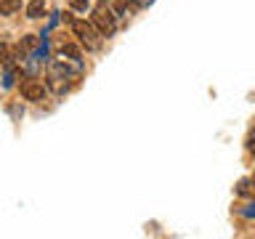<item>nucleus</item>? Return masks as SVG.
<instances>
[{
    "mask_svg": "<svg viewBox=\"0 0 255 239\" xmlns=\"http://www.w3.org/2000/svg\"><path fill=\"white\" fill-rule=\"evenodd\" d=\"M80 75H83V61L80 59H64V56H59V59H51L48 61V75H45V83L48 88L56 93V96H64L72 91V85L80 80Z\"/></svg>",
    "mask_w": 255,
    "mask_h": 239,
    "instance_id": "f257e3e1",
    "label": "nucleus"
},
{
    "mask_svg": "<svg viewBox=\"0 0 255 239\" xmlns=\"http://www.w3.org/2000/svg\"><path fill=\"white\" fill-rule=\"evenodd\" d=\"M72 32L77 35V40L83 43L88 51H99L101 48V29L96 27V24L85 21V19H72Z\"/></svg>",
    "mask_w": 255,
    "mask_h": 239,
    "instance_id": "f03ea898",
    "label": "nucleus"
},
{
    "mask_svg": "<svg viewBox=\"0 0 255 239\" xmlns=\"http://www.w3.org/2000/svg\"><path fill=\"white\" fill-rule=\"evenodd\" d=\"M93 24L101 29L104 37L115 35V29H117V16H115V11H112V5L107 3V0H99V3L93 5Z\"/></svg>",
    "mask_w": 255,
    "mask_h": 239,
    "instance_id": "7ed1b4c3",
    "label": "nucleus"
},
{
    "mask_svg": "<svg viewBox=\"0 0 255 239\" xmlns=\"http://www.w3.org/2000/svg\"><path fill=\"white\" fill-rule=\"evenodd\" d=\"M48 85V83H45ZM45 85H43V80H37V77H24V83H21V96L27 101H43L45 99Z\"/></svg>",
    "mask_w": 255,
    "mask_h": 239,
    "instance_id": "20e7f679",
    "label": "nucleus"
},
{
    "mask_svg": "<svg viewBox=\"0 0 255 239\" xmlns=\"http://www.w3.org/2000/svg\"><path fill=\"white\" fill-rule=\"evenodd\" d=\"M237 194L239 197H255V181H253V175L250 178H242L237 183Z\"/></svg>",
    "mask_w": 255,
    "mask_h": 239,
    "instance_id": "39448f33",
    "label": "nucleus"
},
{
    "mask_svg": "<svg viewBox=\"0 0 255 239\" xmlns=\"http://www.w3.org/2000/svg\"><path fill=\"white\" fill-rule=\"evenodd\" d=\"M43 13H45V0H29V5H27L29 19H40Z\"/></svg>",
    "mask_w": 255,
    "mask_h": 239,
    "instance_id": "423d86ee",
    "label": "nucleus"
},
{
    "mask_svg": "<svg viewBox=\"0 0 255 239\" xmlns=\"http://www.w3.org/2000/svg\"><path fill=\"white\" fill-rule=\"evenodd\" d=\"M16 11H21V0H0V13L13 16Z\"/></svg>",
    "mask_w": 255,
    "mask_h": 239,
    "instance_id": "0eeeda50",
    "label": "nucleus"
},
{
    "mask_svg": "<svg viewBox=\"0 0 255 239\" xmlns=\"http://www.w3.org/2000/svg\"><path fill=\"white\" fill-rule=\"evenodd\" d=\"M16 77H19V69H16L13 64H5V75H3V88L5 91L16 83Z\"/></svg>",
    "mask_w": 255,
    "mask_h": 239,
    "instance_id": "6e6552de",
    "label": "nucleus"
},
{
    "mask_svg": "<svg viewBox=\"0 0 255 239\" xmlns=\"http://www.w3.org/2000/svg\"><path fill=\"white\" fill-rule=\"evenodd\" d=\"M61 56H69V59H83V53H80L77 45H64L61 48Z\"/></svg>",
    "mask_w": 255,
    "mask_h": 239,
    "instance_id": "1a4fd4ad",
    "label": "nucleus"
},
{
    "mask_svg": "<svg viewBox=\"0 0 255 239\" xmlns=\"http://www.w3.org/2000/svg\"><path fill=\"white\" fill-rule=\"evenodd\" d=\"M239 213H242V215H247V218H255V202L245 205V207H239Z\"/></svg>",
    "mask_w": 255,
    "mask_h": 239,
    "instance_id": "9d476101",
    "label": "nucleus"
},
{
    "mask_svg": "<svg viewBox=\"0 0 255 239\" xmlns=\"http://www.w3.org/2000/svg\"><path fill=\"white\" fill-rule=\"evenodd\" d=\"M88 5H91V0H72V8H77V11H85Z\"/></svg>",
    "mask_w": 255,
    "mask_h": 239,
    "instance_id": "9b49d317",
    "label": "nucleus"
},
{
    "mask_svg": "<svg viewBox=\"0 0 255 239\" xmlns=\"http://www.w3.org/2000/svg\"><path fill=\"white\" fill-rule=\"evenodd\" d=\"M247 149H250L253 154H255V127L250 130V135H247Z\"/></svg>",
    "mask_w": 255,
    "mask_h": 239,
    "instance_id": "f8f14e48",
    "label": "nucleus"
},
{
    "mask_svg": "<svg viewBox=\"0 0 255 239\" xmlns=\"http://www.w3.org/2000/svg\"><path fill=\"white\" fill-rule=\"evenodd\" d=\"M138 3H141V5H149V3H151V0H138Z\"/></svg>",
    "mask_w": 255,
    "mask_h": 239,
    "instance_id": "ddd939ff",
    "label": "nucleus"
},
{
    "mask_svg": "<svg viewBox=\"0 0 255 239\" xmlns=\"http://www.w3.org/2000/svg\"><path fill=\"white\" fill-rule=\"evenodd\" d=\"M253 181H255V173H253Z\"/></svg>",
    "mask_w": 255,
    "mask_h": 239,
    "instance_id": "4468645a",
    "label": "nucleus"
}]
</instances>
